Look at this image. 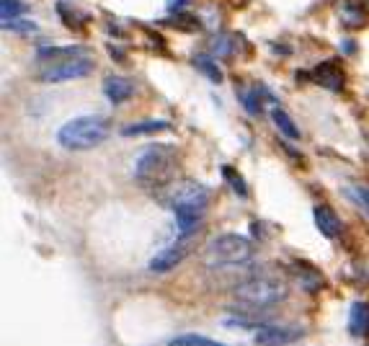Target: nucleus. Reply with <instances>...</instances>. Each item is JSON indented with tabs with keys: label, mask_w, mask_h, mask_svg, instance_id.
<instances>
[{
	"label": "nucleus",
	"mask_w": 369,
	"mask_h": 346,
	"mask_svg": "<svg viewBox=\"0 0 369 346\" xmlns=\"http://www.w3.org/2000/svg\"><path fill=\"white\" fill-rule=\"evenodd\" d=\"M0 14H3V24L21 19L26 14V3H21V0H0Z\"/></svg>",
	"instance_id": "obj_17"
},
{
	"label": "nucleus",
	"mask_w": 369,
	"mask_h": 346,
	"mask_svg": "<svg viewBox=\"0 0 369 346\" xmlns=\"http://www.w3.org/2000/svg\"><path fill=\"white\" fill-rule=\"evenodd\" d=\"M295 274H297V279L302 282V287H305V290L315 292V290H320V287H323V277L315 272V269H313V266L297 264L295 266Z\"/></svg>",
	"instance_id": "obj_15"
},
{
	"label": "nucleus",
	"mask_w": 369,
	"mask_h": 346,
	"mask_svg": "<svg viewBox=\"0 0 369 346\" xmlns=\"http://www.w3.org/2000/svg\"><path fill=\"white\" fill-rule=\"evenodd\" d=\"M191 248H194V235H178V240H173V243L168 245V248H163L158 256L150 258L148 269L153 274L171 272V269H176V266L181 264L183 258L191 253Z\"/></svg>",
	"instance_id": "obj_7"
},
{
	"label": "nucleus",
	"mask_w": 369,
	"mask_h": 346,
	"mask_svg": "<svg viewBox=\"0 0 369 346\" xmlns=\"http://www.w3.org/2000/svg\"><path fill=\"white\" fill-rule=\"evenodd\" d=\"M300 339H302V328L295 326V323H287V326H263L253 336V341L258 346H289Z\"/></svg>",
	"instance_id": "obj_8"
},
{
	"label": "nucleus",
	"mask_w": 369,
	"mask_h": 346,
	"mask_svg": "<svg viewBox=\"0 0 369 346\" xmlns=\"http://www.w3.org/2000/svg\"><path fill=\"white\" fill-rule=\"evenodd\" d=\"M163 129H168V124H166V122H158V119H153V122L129 124V127L121 129V135H124V137H134V135H155V132H163Z\"/></svg>",
	"instance_id": "obj_16"
},
{
	"label": "nucleus",
	"mask_w": 369,
	"mask_h": 346,
	"mask_svg": "<svg viewBox=\"0 0 369 346\" xmlns=\"http://www.w3.org/2000/svg\"><path fill=\"white\" fill-rule=\"evenodd\" d=\"M78 55H88L86 47H47V49H39V62L44 65H52V62H62V60H70V57H78Z\"/></svg>",
	"instance_id": "obj_12"
},
{
	"label": "nucleus",
	"mask_w": 369,
	"mask_h": 346,
	"mask_svg": "<svg viewBox=\"0 0 369 346\" xmlns=\"http://www.w3.org/2000/svg\"><path fill=\"white\" fill-rule=\"evenodd\" d=\"M315 225L318 230L323 233L325 238H330V240H335V238L341 235V220H338V215H335L330 207H315Z\"/></svg>",
	"instance_id": "obj_10"
},
{
	"label": "nucleus",
	"mask_w": 369,
	"mask_h": 346,
	"mask_svg": "<svg viewBox=\"0 0 369 346\" xmlns=\"http://www.w3.org/2000/svg\"><path fill=\"white\" fill-rule=\"evenodd\" d=\"M186 0H168V8H181Z\"/></svg>",
	"instance_id": "obj_23"
},
{
	"label": "nucleus",
	"mask_w": 369,
	"mask_h": 346,
	"mask_svg": "<svg viewBox=\"0 0 369 346\" xmlns=\"http://www.w3.org/2000/svg\"><path fill=\"white\" fill-rule=\"evenodd\" d=\"M168 346H225L215 339H207V336H196V333H186V336H178Z\"/></svg>",
	"instance_id": "obj_18"
},
{
	"label": "nucleus",
	"mask_w": 369,
	"mask_h": 346,
	"mask_svg": "<svg viewBox=\"0 0 369 346\" xmlns=\"http://www.w3.org/2000/svg\"><path fill=\"white\" fill-rule=\"evenodd\" d=\"M253 258V243L246 235L225 233L217 235L204 251V266L209 269H225V266H243Z\"/></svg>",
	"instance_id": "obj_4"
},
{
	"label": "nucleus",
	"mask_w": 369,
	"mask_h": 346,
	"mask_svg": "<svg viewBox=\"0 0 369 346\" xmlns=\"http://www.w3.org/2000/svg\"><path fill=\"white\" fill-rule=\"evenodd\" d=\"M271 119H274V124L279 127V132H282L284 137H289V140H300V129H297V124L292 122V116H289L284 109L276 106V109L271 111Z\"/></svg>",
	"instance_id": "obj_14"
},
{
	"label": "nucleus",
	"mask_w": 369,
	"mask_h": 346,
	"mask_svg": "<svg viewBox=\"0 0 369 346\" xmlns=\"http://www.w3.org/2000/svg\"><path fill=\"white\" fill-rule=\"evenodd\" d=\"M349 194L356 199V202L362 204L364 210H369V189H364V186H354V189H349Z\"/></svg>",
	"instance_id": "obj_22"
},
{
	"label": "nucleus",
	"mask_w": 369,
	"mask_h": 346,
	"mask_svg": "<svg viewBox=\"0 0 369 346\" xmlns=\"http://www.w3.org/2000/svg\"><path fill=\"white\" fill-rule=\"evenodd\" d=\"M315 81L323 83V86L330 91H341L343 88V70L338 68V65H333V62H325V65H320V68L315 70Z\"/></svg>",
	"instance_id": "obj_11"
},
{
	"label": "nucleus",
	"mask_w": 369,
	"mask_h": 346,
	"mask_svg": "<svg viewBox=\"0 0 369 346\" xmlns=\"http://www.w3.org/2000/svg\"><path fill=\"white\" fill-rule=\"evenodd\" d=\"M108 132L111 127L103 116H78V119L62 124L57 132V143L65 150H91L98 148L108 137Z\"/></svg>",
	"instance_id": "obj_2"
},
{
	"label": "nucleus",
	"mask_w": 369,
	"mask_h": 346,
	"mask_svg": "<svg viewBox=\"0 0 369 346\" xmlns=\"http://www.w3.org/2000/svg\"><path fill=\"white\" fill-rule=\"evenodd\" d=\"M349 326H351V333H354V336H367L369 333V305L367 302H354Z\"/></svg>",
	"instance_id": "obj_13"
},
{
	"label": "nucleus",
	"mask_w": 369,
	"mask_h": 346,
	"mask_svg": "<svg viewBox=\"0 0 369 346\" xmlns=\"http://www.w3.org/2000/svg\"><path fill=\"white\" fill-rule=\"evenodd\" d=\"M103 93H106L108 101L114 103H124L134 96V81L127 75H111L103 83Z\"/></svg>",
	"instance_id": "obj_9"
},
{
	"label": "nucleus",
	"mask_w": 369,
	"mask_h": 346,
	"mask_svg": "<svg viewBox=\"0 0 369 346\" xmlns=\"http://www.w3.org/2000/svg\"><path fill=\"white\" fill-rule=\"evenodd\" d=\"M222 173L230 178V186L235 189V194H241V197H246V183H243V178L235 173L233 168H222Z\"/></svg>",
	"instance_id": "obj_21"
},
{
	"label": "nucleus",
	"mask_w": 369,
	"mask_h": 346,
	"mask_svg": "<svg viewBox=\"0 0 369 346\" xmlns=\"http://www.w3.org/2000/svg\"><path fill=\"white\" fill-rule=\"evenodd\" d=\"M3 29H6V31H19V34H34V31H36V24H34V21H26V19H14V21H6V24H3Z\"/></svg>",
	"instance_id": "obj_20"
},
{
	"label": "nucleus",
	"mask_w": 369,
	"mask_h": 346,
	"mask_svg": "<svg viewBox=\"0 0 369 346\" xmlns=\"http://www.w3.org/2000/svg\"><path fill=\"white\" fill-rule=\"evenodd\" d=\"M194 65L201 70V73L207 75V78H209V81H212V83H222V70L217 68L215 62H212V57L199 55V57H196V60H194Z\"/></svg>",
	"instance_id": "obj_19"
},
{
	"label": "nucleus",
	"mask_w": 369,
	"mask_h": 346,
	"mask_svg": "<svg viewBox=\"0 0 369 346\" xmlns=\"http://www.w3.org/2000/svg\"><path fill=\"white\" fill-rule=\"evenodd\" d=\"M176 171H178V156L168 145H150L134 158V181L145 189L163 191L176 181Z\"/></svg>",
	"instance_id": "obj_1"
},
{
	"label": "nucleus",
	"mask_w": 369,
	"mask_h": 346,
	"mask_svg": "<svg viewBox=\"0 0 369 346\" xmlns=\"http://www.w3.org/2000/svg\"><path fill=\"white\" fill-rule=\"evenodd\" d=\"M96 68V60L91 55H78L70 57V60L62 62H52V65H44L39 70V81L41 83H67V81H78V78H86L91 75Z\"/></svg>",
	"instance_id": "obj_6"
},
{
	"label": "nucleus",
	"mask_w": 369,
	"mask_h": 346,
	"mask_svg": "<svg viewBox=\"0 0 369 346\" xmlns=\"http://www.w3.org/2000/svg\"><path fill=\"white\" fill-rule=\"evenodd\" d=\"M287 295H289L287 282L276 277H253L235 287V297L241 300L243 305L251 307H271L276 302H282Z\"/></svg>",
	"instance_id": "obj_5"
},
{
	"label": "nucleus",
	"mask_w": 369,
	"mask_h": 346,
	"mask_svg": "<svg viewBox=\"0 0 369 346\" xmlns=\"http://www.w3.org/2000/svg\"><path fill=\"white\" fill-rule=\"evenodd\" d=\"M158 194H161V202L168 210H173V215H199L201 218V212L207 210L209 204V189L194 178L173 181Z\"/></svg>",
	"instance_id": "obj_3"
}]
</instances>
